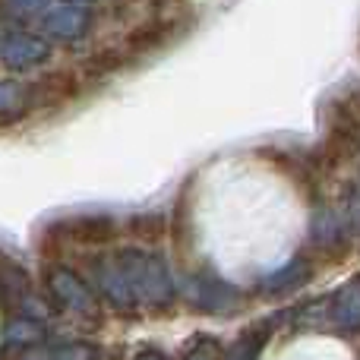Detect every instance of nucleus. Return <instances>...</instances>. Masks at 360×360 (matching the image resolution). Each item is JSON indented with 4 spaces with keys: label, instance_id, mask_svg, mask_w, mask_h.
<instances>
[{
    "label": "nucleus",
    "instance_id": "9b49d317",
    "mask_svg": "<svg viewBox=\"0 0 360 360\" xmlns=\"http://www.w3.org/2000/svg\"><path fill=\"white\" fill-rule=\"evenodd\" d=\"M19 360H95V348L89 342H60V345H48L41 351V345H38V348H32Z\"/></svg>",
    "mask_w": 360,
    "mask_h": 360
},
{
    "label": "nucleus",
    "instance_id": "f8f14e48",
    "mask_svg": "<svg viewBox=\"0 0 360 360\" xmlns=\"http://www.w3.org/2000/svg\"><path fill=\"white\" fill-rule=\"evenodd\" d=\"M171 38V22L168 19H155V22H146L143 29H136L130 35V51H143V48H158Z\"/></svg>",
    "mask_w": 360,
    "mask_h": 360
},
{
    "label": "nucleus",
    "instance_id": "1a4fd4ad",
    "mask_svg": "<svg viewBox=\"0 0 360 360\" xmlns=\"http://www.w3.org/2000/svg\"><path fill=\"white\" fill-rule=\"evenodd\" d=\"M44 323L48 319H38V316H25L19 313L16 319H10L4 332V351H32L44 342Z\"/></svg>",
    "mask_w": 360,
    "mask_h": 360
},
{
    "label": "nucleus",
    "instance_id": "ddd939ff",
    "mask_svg": "<svg viewBox=\"0 0 360 360\" xmlns=\"http://www.w3.org/2000/svg\"><path fill=\"white\" fill-rule=\"evenodd\" d=\"M262 342H266V332L250 329L247 335H240L228 351H224V360H256L262 351Z\"/></svg>",
    "mask_w": 360,
    "mask_h": 360
},
{
    "label": "nucleus",
    "instance_id": "6e6552de",
    "mask_svg": "<svg viewBox=\"0 0 360 360\" xmlns=\"http://www.w3.org/2000/svg\"><path fill=\"white\" fill-rule=\"evenodd\" d=\"M32 297V281L29 272L13 259L10 253L0 250V307L4 310H22V304Z\"/></svg>",
    "mask_w": 360,
    "mask_h": 360
},
{
    "label": "nucleus",
    "instance_id": "423d86ee",
    "mask_svg": "<svg viewBox=\"0 0 360 360\" xmlns=\"http://www.w3.org/2000/svg\"><path fill=\"white\" fill-rule=\"evenodd\" d=\"M89 29V10L82 4H54L41 16V32L44 38H57V41H76Z\"/></svg>",
    "mask_w": 360,
    "mask_h": 360
},
{
    "label": "nucleus",
    "instance_id": "2eb2a0df",
    "mask_svg": "<svg viewBox=\"0 0 360 360\" xmlns=\"http://www.w3.org/2000/svg\"><path fill=\"white\" fill-rule=\"evenodd\" d=\"M180 360H218V345L212 342V338L199 335L196 342H190V348L184 351Z\"/></svg>",
    "mask_w": 360,
    "mask_h": 360
},
{
    "label": "nucleus",
    "instance_id": "7ed1b4c3",
    "mask_svg": "<svg viewBox=\"0 0 360 360\" xmlns=\"http://www.w3.org/2000/svg\"><path fill=\"white\" fill-rule=\"evenodd\" d=\"M44 291H48V300L60 313H70V316H79V319H98V304H95L92 288L73 269L51 266L44 272Z\"/></svg>",
    "mask_w": 360,
    "mask_h": 360
},
{
    "label": "nucleus",
    "instance_id": "f257e3e1",
    "mask_svg": "<svg viewBox=\"0 0 360 360\" xmlns=\"http://www.w3.org/2000/svg\"><path fill=\"white\" fill-rule=\"evenodd\" d=\"M117 259L124 262L143 310H149V313L171 310L177 288H174V275H171L168 259H165L162 253L143 250V247H120Z\"/></svg>",
    "mask_w": 360,
    "mask_h": 360
},
{
    "label": "nucleus",
    "instance_id": "9d476101",
    "mask_svg": "<svg viewBox=\"0 0 360 360\" xmlns=\"http://www.w3.org/2000/svg\"><path fill=\"white\" fill-rule=\"evenodd\" d=\"M32 105L29 86L16 79H0V120H19Z\"/></svg>",
    "mask_w": 360,
    "mask_h": 360
},
{
    "label": "nucleus",
    "instance_id": "39448f33",
    "mask_svg": "<svg viewBox=\"0 0 360 360\" xmlns=\"http://www.w3.org/2000/svg\"><path fill=\"white\" fill-rule=\"evenodd\" d=\"M0 60L13 70L41 67L51 60V41L44 35H32V32H13L0 41Z\"/></svg>",
    "mask_w": 360,
    "mask_h": 360
},
{
    "label": "nucleus",
    "instance_id": "0eeeda50",
    "mask_svg": "<svg viewBox=\"0 0 360 360\" xmlns=\"http://www.w3.org/2000/svg\"><path fill=\"white\" fill-rule=\"evenodd\" d=\"M114 221L105 215H86V218H63V221L51 224V237H63L70 243H105L114 237Z\"/></svg>",
    "mask_w": 360,
    "mask_h": 360
},
{
    "label": "nucleus",
    "instance_id": "4468645a",
    "mask_svg": "<svg viewBox=\"0 0 360 360\" xmlns=\"http://www.w3.org/2000/svg\"><path fill=\"white\" fill-rule=\"evenodd\" d=\"M6 13H13V16H44V13L54 6V0H4Z\"/></svg>",
    "mask_w": 360,
    "mask_h": 360
},
{
    "label": "nucleus",
    "instance_id": "f03ea898",
    "mask_svg": "<svg viewBox=\"0 0 360 360\" xmlns=\"http://www.w3.org/2000/svg\"><path fill=\"white\" fill-rule=\"evenodd\" d=\"M92 275H95V291L111 304L114 313L130 316V319L143 313V304H139L136 291H133L130 275H127L124 262L117 259V250H114V253H105V256H95Z\"/></svg>",
    "mask_w": 360,
    "mask_h": 360
},
{
    "label": "nucleus",
    "instance_id": "dca6fc26",
    "mask_svg": "<svg viewBox=\"0 0 360 360\" xmlns=\"http://www.w3.org/2000/svg\"><path fill=\"white\" fill-rule=\"evenodd\" d=\"M133 360H168V357H165L158 348H146V351H139V354L133 357Z\"/></svg>",
    "mask_w": 360,
    "mask_h": 360
},
{
    "label": "nucleus",
    "instance_id": "20e7f679",
    "mask_svg": "<svg viewBox=\"0 0 360 360\" xmlns=\"http://www.w3.org/2000/svg\"><path fill=\"white\" fill-rule=\"evenodd\" d=\"M186 300L202 313H231L237 307V291L224 285L218 275L212 272H196L186 278Z\"/></svg>",
    "mask_w": 360,
    "mask_h": 360
}]
</instances>
